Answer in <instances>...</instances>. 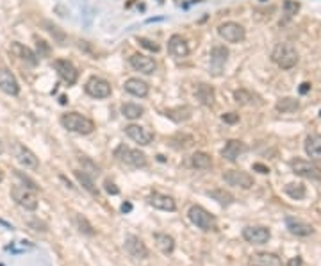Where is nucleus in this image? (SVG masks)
<instances>
[{
  "label": "nucleus",
  "mask_w": 321,
  "mask_h": 266,
  "mask_svg": "<svg viewBox=\"0 0 321 266\" xmlns=\"http://www.w3.org/2000/svg\"><path fill=\"white\" fill-rule=\"evenodd\" d=\"M61 125L65 127L66 131L82 136L91 134L95 131V121L91 118L80 114V113H65L61 116Z\"/></svg>",
  "instance_id": "obj_1"
},
{
  "label": "nucleus",
  "mask_w": 321,
  "mask_h": 266,
  "mask_svg": "<svg viewBox=\"0 0 321 266\" xmlns=\"http://www.w3.org/2000/svg\"><path fill=\"white\" fill-rule=\"evenodd\" d=\"M271 61L282 70H291L298 63V52L293 43H279L271 52Z\"/></svg>",
  "instance_id": "obj_2"
},
{
  "label": "nucleus",
  "mask_w": 321,
  "mask_h": 266,
  "mask_svg": "<svg viewBox=\"0 0 321 266\" xmlns=\"http://www.w3.org/2000/svg\"><path fill=\"white\" fill-rule=\"evenodd\" d=\"M114 157L121 164H127L131 168H146L148 166V159H146V155L140 149H131V147L120 145L114 150Z\"/></svg>",
  "instance_id": "obj_3"
},
{
  "label": "nucleus",
  "mask_w": 321,
  "mask_h": 266,
  "mask_svg": "<svg viewBox=\"0 0 321 266\" xmlns=\"http://www.w3.org/2000/svg\"><path fill=\"white\" fill-rule=\"evenodd\" d=\"M187 216H189L191 224L196 225L200 230L204 232H211V230H218V222L211 215L209 211L202 206H191L187 211Z\"/></svg>",
  "instance_id": "obj_4"
},
{
  "label": "nucleus",
  "mask_w": 321,
  "mask_h": 266,
  "mask_svg": "<svg viewBox=\"0 0 321 266\" xmlns=\"http://www.w3.org/2000/svg\"><path fill=\"white\" fill-rule=\"evenodd\" d=\"M293 173H296L298 177L309 179V181H321V168L312 161H305V159L294 157L289 163Z\"/></svg>",
  "instance_id": "obj_5"
},
{
  "label": "nucleus",
  "mask_w": 321,
  "mask_h": 266,
  "mask_svg": "<svg viewBox=\"0 0 321 266\" xmlns=\"http://www.w3.org/2000/svg\"><path fill=\"white\" fill-rule=\"evenodd\" d=\"M11 196L20 207L25 211H36L37 209V195L34 190L27 186H13L11 188Z\"/></svg>",
  "instance_id": "obj_6"
},
{
  "label": "nucleus",
  "mask_w": 321,
  "mask_h": 266,
  "mask_svg": "<svg viewBox=\"0 0 321 266\" xmlns=\"http://www.w3.org/2000/svg\"><path fill=\"white\" fill-rule=\"evenodd\" d=\"M218 34L227 43H241L247 38V31L238 22H225L218 27Z\"/></svg>",
  "instance_id": "obj_7"
},
{
  "label": "nucleus",
  "mask_w": 321,
  "mask_h": 266,
  "mask_svg": "<svg viewBox=\"0 0 321 266\" xmlns=\"http://www.w3.org/2000/svg\"><path fill=\"white\" fill-rule=\"evenodd\" d=\"M84 91H86L91 98H109L112 93V88L106 79L93 75V77H89L88 79V82L84 86Z\"/></svg>",
  "instance_id": "obj_8"
},
{
  "label": "nucleus",
  "mask_w": 321,
  "mask_h": 266,
  "mask_svg": "<svg viewBox=\"0 0 321 266\" xmlns=\"http://www.w3.org/2000/svg\"><path fill=\"white\" fill-rule=\"evenodd\" d=\"M271 238V232L268 227H262V225H248L243 229V239L251 245H264L268 243Z\"/></svg>",
  "instance_id": "obj_9"
},
{
  "label": "nucleus",
  "mask_w": 321,
  "mask_h": 266,
  "mask_svg": "<svg viewBox=\"0 0 321 266\" xmlns=\"http://www.w3.org/2000/svg\"><path fill=\"white\" fill-rule=\"evenodd\" d=\"M223 181L228 186H236L241 188V190H250L253 186V177L243 170H227L223 173Z\"/></svg>",
  "instance_id": "obj_10"
},
{
  "label": "nucleus",
  "mask_w": 321,
  "mask_h": 266,
  "mask_svg": "<svg viewBox=\"0 0 321 266\" xmlns=\"http://www.w3.org/2000/svg\"><path fill=\"white\" fill-rule=\"evenodd\" d=\"M123 247H125L127 254L131 257H134V259L143 261V259L148 257V248H146V245H144L138 236H134V234H129V236H127L125 241H123Z\"/></svg>",
  "instance_id": "obj_11"
},
{
  "label": "nucleus",
  "mask_w": 321,
  "mask_h": 266,
  "mask_svg": "<svg viewBox=\"0 0 321 266\" xmlns=\"http://www.w3.org/2000/svg\"><path fill=\"white\" fill-rule=\"evenodd\" d=\"M54 68H56L59 77L68 86H73L77 82V79H79V72L68 59H56L54 61Z\"/></svg>",
  "instance_id": "obj_12"
},
{
  "label": "nucleus",
  "mask_w": 321,
  "mask_h": 266,
  "mask_svg": "<svg viewBox=\"0 0 321 266\" xmlns=\"http://www.w3.org/2000/svg\"><path fill=\"white\" fill-rule=\"evenodd\" d=\"M125 134L140 147H146L154 141V134H152L148 129H144V127H141V125H136V123H129V125L125 127Z\"/></svg>",
  "instance_id": "obj_13"
},
{
  "label": "nucleus",
  "mask_w": 321,
  "mask_h": 266,
  "mask_svg": "<svg viewBox=\"0 0 321 266\" xmlns=\"http://www.w3.org/2000/svg\"><path fill=\"white\" fill-rule=\"evenodd\" d=\"M129 63H131V66L136 72H141V74H144V75H152L157 70L155 59L144 56V54H132V56L129 57Z\"/></svg>",
  "instance_id": "obj_14"
},
{
  "label": "nucleus",
  "mask_w": 321,
  "mask_h": 266,
  "mask_svg": "<svg viewBox=\"0 0 321 266\" xmlns=\"http://www.w3.org/2000/svg\"><path fill=\"white\" fill-rule=\"evenodd\" d=\"M13 154L16 157L20 164H24L25 168H31V170H36L39 166V161H37L36 154H34L33 150H29L27 147L20 145V143H14L13 147Z\"/></svg>",
  "instance_id": "obj_15"
},
{
  "label": "nucleus",
  "mask_w": 321,
  "mask_h": 266,
  "mask_svg": "<svg viewBox=\"0 0 321 266\" xmlns=\"http://www.w3.org/2000/svg\"><path fill=\"white\" fill-rule=\"evenodd\" d=\"M0 89L5 95H11V97H16L20 93V84L14 74L7 68H4V66H0Z\"/></svg>",
  "instance_id": "obj_16"
},
{
  "label": "nucleus",
  "mask_w": 321,
  "mask_h": 266,
  "mask_svg": "<svg viewBox=\"0 0 321 266\" xmlns=\"http://www.w3.org/2000/svg\"><path fill=\"white\" fill-rule=\"evenodd\" d=\"M285 227L291 234L298 236V238H307L311 234H314V227L307 222H303V220H298V218H293V216H287L285 218Z\"/></svg>",
  "instance_id": "obj_17"
},
{
  "label": "nucleus",
  "mask_w": 321,
  "mask_h": 266,
  "mask_svg": "<svg viewBox=\"0 0 321 266\" xmlns=\"http://www.w3.org/2000/svg\"><path fill=\"white\" fill-rule=\"evenodd\" d=\"M248 150V147L243 143V141L239 140H230L225 143L223 150H221V155H223V159H227V161H230V163H234V161H238V157L241 154H245Z\"/></svg>",
  "instance_id": "obj_18"
},
{
  "label": "nucleus",
  "mask_w": 321,
  "mask_h": 266,
  "mask_svg": "<svg viewBox=\"0 0 321 266\" xmlns=\"http://www.w3.org/2000/svg\"><path fill=\"white\" fill-rule=\"evenodd\" d=\"M168 50L173 57H187L189 56V47H187V41L180 34H173L170 39H168Z\"/></svg>",
  "instance_id": "obj_19"
},
{
  "label": "nucleus",
  "mask_w": 321,
  "mask_h": 266,
  "mask_svg": "<svg viewBox=\"0 0 321 266\" xmlns=\"http://www.w3.org/2000/svg\"><path fill=\"white\" fill-rule=\"evenodd\" d=\"M123 88H125L127 93H131V95H134V97H140V98H144L150 93L148 82H144V80H141V79H136V77L127 79Z\"/></svg>",
  "instance_id": "obj_20"
},
{
  "label": "nucleus",
  "mask_w": 321,
  "mask_h": 266,
  "mask_svg": "<svg viewBox=\"0 0 321 266\" xmlns=\"http://www.w3.org/2000/svg\"><path fill=\"white\" fill-rule=\"evenodd\" d=\"M9 50H11V54H13V56H16L18 59L25 61V63H29V65H33V66L37 65V56L29 47L22 45V43H18V41L11 43Z\"/></svg>",
  "instance_id": "obj_21"
},
{
  "label": "nucleus",
  "mask_w": 321,
  "mask_h": 266,
  "mask_svg": "<svg viewBox=\"0 0 321 266\" xmlns=\"http://www.w3.org/2000/svg\"><path fill=\"white\" fill-rule=\"evenodd\" d=\"M250 266H282V261L273 252H257L250 257Z\"/></svg>",
  "instance_id": "obj_22"
},
{
  "label": "nucleus",
  "mask_w": 321,
  "mask_h": 266,
  "mask_svg": "<svg viewBox=\"0 0 321 266\" xmlns=\"http://www.w3.org/2000/svg\"><path fill=\"white\" fill-rule=\"evenodd\" d=\"M148 204L150 206H154L155 209H161V211L177 209V204H175V200H173L172 196L163 195V193H152V195L148 196Z\"/></svg>",
  "instance_id": "obj_23"
},
{
  "label": "nucleus",
  "mask_w": 321,
  "mask_h": 266,
  "mask_svg": "<svg viewBox=\"0 0 321 266\" xmlns=\"http://www.w3.org/2000/svg\"><path fill=\"white\" fill-rule=\"evenodd\" d=\"M305 154L311 157V161L321 163V136L311 134L305 140Z\"/></svg>",
  "instance_id": "obj_24"
},
{
  "label": "nucleus",
  "mask_w": 321,
  "mask_h": 266,
  "mask_svg": "<svg viewBox=\"0 0 321 266\" xmlns=\"http://www.w3.org/2000/svg\"><path fill=\"white\" fill-rule=\"evenodd\" d=\"M154 239H155V245H157V248L163 254H166V256L173 254V250H175V239H173L170 234L155 232L154 234Z\"/></svg>",
  "instance_id": "obj_25"
},
{
  "label": "nucleus",
  "mask_w": 321,
  "mask_h": 266,
  "mask_svg": "<svg viewBox=\"0 0 321 266\" xmlns=\"http://www.w3.org/2000/svg\"><path fill=\"white\" fill-rule=\"evenodd\" d=\"M196 98L200 100V104L204 106H213L214 100H216V93H214V88L209 84H198L196 88Z\"/></svg>",
  "instance_id": "obj_26"
},
{
  "label": "nucleus",
  "mask_w": 321,
  "mask_h": 266,
  "mask_svg": "<svg viewBox=\"0 0 321 266\" xmlns=\"http://www.w3.org/2000/svg\"><path fill=\"white\" fill-rule=\"evenodd\" d=\"M284 193L287 196H291L293 200H302L307 195V188L303 186L302 182H289L284 186Z\"/></svg>",
  "instance_id": "obj_27"
},
{
  "label": "nucleus",
  "mask_w": 321,
  "mask_h": 266,
  "mask_svg": "<svg viewBox=\"0 0 321 266\" xmlns=\"http://www.w3.org/2000/svg\"><path fill=\"white\" fill-rule=\"evenodd\" d=\"M73 175H75V179L79 181L80 186H82L84 190H86V191L91 193L93 196H98V190H97V186H95L93 179L89 177V175H88L86 172H84V170H82V172H80V170H75Z\"/></svg>",
  "instance_id": "obj_28"
},
{
  "label": "nucleus",
  "mask_w": 321,
  "mask_h": 266,
  "mask_svg": "<svg viewBox=\"0 0 321 266\" xmlns=\"http://www.w3.org/2000/svg\"><path fill=\"white\" fill-rule=\"evenodd\" d=\"M191 164L196 170H209L213 166V157L207 152H195L191 155Z\"/></svg>",
  "instance_id": "obj_29"
},
{
  "label": "nucleus",
  "mask_w": 321,
  "mask_h": 266,
  "mask_svg": "<svg viewBox=\"0 0 321 266\" xmlns=\"http://www.w3.org/2000/svg\"><path fill=\"white\" fill-rule=\"evenodd\" d=\"M121 114L129 120H138L144 114V108L140 106V104H134V102H127L121 106Z\"/></svg>",
  "instance_id": "obj_30"
},
{
  "label": "nucleus",
  "mask_w": 321,
  "mask_h": 266,
  "mask_svg": "<svg viewBox=\"0 0 321 266\" xmlns=\"http://www.w3.org/2000/svg\"><path fill=\"white\" fill-rule=\"evenodd\" d=\"M207 195H209L213 200L218 202L219 206H223V207L230 206V204L234 202V195H232V193L225 191V190H213V191H207Z\"/></svg>",
  "instance_id": "obj_31"
},
{
  "label": "nucleus",
  "mask_w": 321,
  "mask_h": 266,
  "mask_svg": "<svg viewBox=\"0 0 321 266\" xmlns=\"http://www.w3.org/2000/svg\"><path fill=\"white\" fill-rule=\"evenodd\" d=\"M227 57H228V50L225 47H221V45L213 47V50H211V63L214 66H218V68H221L227 63Z\"/></svg>",
  "instance_id": "obj_32"
},
{
  "label": "nucleus",
  "mask_w": 321,
  "mask_h": 266,
  "mask_svg": "<svg viewBox=\"0 0 321 266\" xmlns=\"http://www.w3.org/2000/svg\"><path fill=\"white\" fill-rule=\"evenodd\" d=\"M275 108H277V111H280V113H294V111H298V108H300V102L293 97H284L277 102Z\"/></svg>",
  "instance_id": "obj_33"
},
{
  "label": "nucleus",
  "mask_w": 321,
  "mask_h": 266,
  "mask_svg": "<svg viewBox=\"0 0 321 266\" xmlns=\"http://www.w3.org/2000/svg\"><path fill=\"white\" fill-rule=\"evenodd\" d=\"M253 98H255V95L251 93V91H248V89H245V88L236 89V91H234V100H236L238 104H243V106L253 104Z\"/></svg>",
  "instance_id": "obj_34"
},
{
  "label": "nucleus",
  "mask_w": 321,
  "mask_h": 266,
  "mask_svg": "<svg viewBox=\"0 0 321 266\" xmlns=\"http://www.w3.org/2000/svg\"><path fill=\"white\" fill-rule=\"evenodd\" d=\"M172 113L166 111V116L172 118L175 121H186L191 118V109L189 108H177V109H170Z\"/></svg>",
  "instance_id": "obj_35"
},
{
  "label": "nucleus",
  "mask_w": 321,
  "mask_h": 266,
  "mask_svg": "<svg viewBox=\"0 0 321 266\" xmlns=\"http://www.w3.org/2000/svg\"><path fill=\"white\" fill-rule=\"evenodd\" d=\"M75 225H77V229H79L82 234H86V236H93V234H95L93 225L89 224L88 220L84 218L82 215H77V216H75Z\"/></svg>",
  "instance_id": "obj_36"
},
{
  "label": "nucleus",
  "mask_w": 321,
  "mask_h": 266,
  "mask_svg": "<svg viewBox=\"0 0 321 266\" xmlns=\"http://www.w3.org/2000/svg\"><path fill=\"white\" fill-rule=\"evenodd\" d=\"M300 11V4L294 0H284V14L287 18H293L294 14Z\"/></svg>",
  "instance_id": "obj_37"
},
{
  "label": "nucleus",
  "mask_w": 321,
  "mask_h": 266,
  "mask_svg": "<svg viewBox=\"0 0 321 266\" xmlns=\"http://www.w3.org/2000/svg\"><path fill=\"white\" fill-rule=\"evenodd\" d=\"M173 141H180V143H178L177 147H175V149H189L191 145H193V138H191V136H187V134H177V136H173L172 138Z\"/></svg>",
  "instance_id": "obj_38"
},
{
  "label": "nucleus",
  "mask_w": 321,
  "mask_h": 266,
  "mask_svg": "<svg viewBox=\"0 0 321 266\" xmlns=\"http://www.w3.org/2000/svg\"><path fill=\"white\" fill-rule=\"evenodd\" d=\"M43 25H45V27H48L47 31L52 34V36H56L59 41H65V34H63V31H59V27H57V25H52L50 22H43Z\"/></svg>",
  "instance_id": "obj_39"
},
{
  "label": "nucleus",
  "mask_w": 321,
  "mask_h": 266,
  "mask_svg": "<svg viewBox=\"0 0 321 266\" xmlns=\"http://www.w3.org/2000/svg\"><path fill=\"white\" fill-rule=\"evenodd\" d=\"M13 172H14V175H16V177L20 179V181L24 182V184H27V188H31V190H34V191H36V190H37V184H36V182L31 181V179H29L27 175H24V173L20 172V170H13Z\"/></svg>",
  "instance_id": "obj_40"
},
{
  "label": "nucleus",
  "mask_w": 321,
  "mask_h": 266,
  "mask_svg": "<svg viewBox=\"0 0 321 266\" xmlns=\"http://www.w3.org/2000/svg\"><path fill=\"white\" fill-rule=\"evenodd\" d=\"M138 41H140L141 47L148 48V50H152V52H159V45H157V43L150 41V39H146V38H140Z\"/></svg>",
  "instance_id": "obj_41"
},
{
  "label": "nucleus",
  "mask_w": 321,
  "mask_h": 266,
  "mask_svg": "<svg viewBox=\"0 0 321 266\" xmlns=\"http://www.w3.org/2000/svg\"><path fill=\"white\" fill-rule=\"evenodd\" d=\"M221 120H223L225 123H230V125H234V123H238V121H239V114H238V113H227V114H223V116H221Z\"/></svg>",
  "instance_id": "obj_42"
},
{
  "label": "nucleus",
  "mask_w": 321,
  "mask_h": 266,
  "mask_svg": "<svg viewBox=\"0 0 321 266\" xmlns=\"http://www.w3.org/2000/svg\"><path fill=\"white\" fill-rule=\"evenodd\" d=\"M104 188H106V191L109 193V195H118V193H120V190L116 188V184H114V182H111V181L104 182Z\"/></svg>",
  "instance_id": "obj_43"
},
{
  "label": "nucleus",
  "mask_w": 321,
  "mask_h": 266,
  "mask_svg": "<svg viewBox=\"0 0 321 266\" xmlns=\"http://www.w3.org/2000/svg\"><path fill=\"white\" fill-rule=\"evenodd\" d=\"M36 45H37V50L43 52L41 56H48V54H50V48H48L47 41H43V39H37L36 38Z\"/></svg>",
  "instance_id": "obj_44"
},
{
  "label": "nucleus",
  "mask_w": 321,
  "mask_h": 266,
  "mask_svg": "<svg viewBox=\"0 0 321 266\" xmlns=\"http://www.w3.org/2000/svg\"><path fill=\"white\" fill-rule=\"evenodd\" d=\"M253 170H255V172H259V173H262V175L270 173V168H268L266 164H262V163H255V164H253Z\"/></svg>",
  "instance_id": "obj_45"
},
{
  "label": "nucleus",
  "mask_w": 321,
  "mask_h": 266,
  "mask_svg": "<svg viewBox=\"0 0 321 266\" xmlns=\"http://www.w3.org/2000/svg\"><path fill=\"white\" fill-rule=\"evenodd\" d=\"M285 266H303V259L300 256H296L293 259H289V263Z\"/></svg>",
  "instance_id": "obj_46"
},
{
  "label": "nucleus",
  "mask_w": 321,
  "mask_h": 266,
  "mask_svg": "<svg viewBox=\"0 0 321 266\" xmlns=\"http://www.w3.org/2000/svg\"><path fill=\"white\" fill-rule=\"evenodd\" d=\"M309 89H311V84H309V82H303V84L300 86V93H302V95L309 93Z\"/></svg>",
  "instance_id": "obj_47"
},
{
  "label": "nucleus",
  "mask_w": 321,
  "mask_h": 266,
  "mask_svg": "<svg viewBox=\"0 0 321 266\" xmlns=\"http://www.w3.org/2000/svg\"><path fill=\"white\" fill-rule=\"evenodd\" d=\"M131 209H132V206H131V204H129V202L121 206V211H123V213H129V211H131Z\"/></svg>",
  "instance_id": "obj_48"
},
{
  "label": "nucleus",
  "mask_w": 321,
  "mask_h": 266,
  "mask_svg": "<svg viewBox=\"0 0 321 266\" xmlns=\"http://www.w3.org/2000/svg\"><path fill=\"white\" fill-rule=\"evenodd\" d=\"M2 152H4V143L0 141V154H2Z\"/></svg>",
  "instance_id": "obj_49"
},
{
  "label": "nucleus",
  "mask_w": 321,
  "mask_h": 266,
  "mask_svg": "<svg viewBox=\"0 0 321 266\" xmlns=\"http://www.w3.org/2000/svg\"><path fill=\"white\" fill-rule=\"evenodd\" d=\"M4 181V172H2V170H0V182Z\"/></svg>",
  "instance_id": "obj_50"
}]
</instances>
